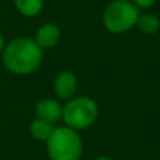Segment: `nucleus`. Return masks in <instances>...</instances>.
<instances>
[{
  "label": "nucleus",
  "instance_id": "f257e3e1",
  "mask_svg": "<svg viewBox=\"0 0 160 160\" xmlns=\"http://www.w3.org/2000/svg\"><path fill=\"white\" fill-rule=\"evenodd\" d=\"M3 63L16 75H30L39 69L44 61V49L31 38H16L4 47Z\"/></svg>",
  "mask_w": 160,
  "mask_h": 160
},
{
  "label": "nucleus",
  "instance_id": "f03ea898",
  "mask_svg": "<svg viewBox=\"0 0 160 160\" xmlns=\"http://www.w3.org/2000/svg\"><path fill=\"white\" fill-rule=\"evenodd\" d=\"M47 152L51 160H80L83 155V139L79 131L66 125L55 128L47 141Z\"/></svg>",
  "mask_w": 160,
  "mask_h": 160
},
{
  "label": "nucleus",
  "instance_id": "7ed1b4c3",
  "mask_svg": "<svg viewBox=\"0 0 160 160\" xmlns=\"http://www.w3.org/2000/svg\"><path fill=\"white\" fill-rule=\"evenodd\" d=\"M141 10L131 0H112L102 11V24L111 34H125L136 27Z\"/></svg>",
  "mask_w": 160,
  "mask_h": 160
},
{
  "label": "nucleus",
  "instance_id": "20e7f679",
  "mask_svg": "<svg viewBox=\"0 0 160 160\" xmlns=\"http://www.w3.org/2000/svg\"><path fill=\"white\" fill-rule=\"evenodd\" d=\"M100 114L98 104L88 96L73 97L65 104L62 119L65 125L75 131L88 129L96 124Z\"/></svg>",
  "mask_w": 160,
  "mask_h": 160
},
{
  "label": "nucleus",
  "instance_id": "39448f33",
  "mask_svg": "<svg viewBox=\"0 0 160 160\" xmlns=\"http://www.w3.org/2000/svg\"><path fill=\"white\" fill-rule=\"evenodd\" d=\"M79 88V82L75 73L69 72V70H63L53 80V91L61 100H66L69 101L70 98L76 97Z\"/></svg>",
  "mask_w": 160,
  "mask_h": 160
},
{
  "label": "nucleus",
  "instance_id": "423d86ee",
  "mask_svg": "<svg viewBox=\"0 0 160 160\" xmlns=\"http://www.w3.org/2000/svg\"><path fill=\"white\" fill-rule=\"evenodd\" d=\"M63 107L53 98H42L35 105V115L37 118L44 119L47 122L55 124L62 119Z\"/></svg>",
  "mask_w": 160,
  "mask_h": 160
},
{
  "label": "nucleus",
  "instance_id": "0eeeda50",
  "mask_svg": "<svg viewBox=\"0 0 160 160\" xmlns=\"http://www.w3.org/2000/svg\"><path fill=\"white\" fill-rule=\"evenodd\" d=\"M34 41L38 44L41 49H49L58 45L61 41V30L56 24L53 22H47V24L41 25L35 32V38Z\"/></svg>",
  "mask_w": 160,
  "mask_h": 160
},
{
  "label": "nucleus",
  "instance_id": "6e6552de",
  "mask_svg": "<svg viewBox=\"0 0 160 160\" xmlns=\"http://www.w3.org/2000/svg\"><path fill=\"white\" fill-rule=\"evenodd\" d=\"M136 28L145 35H155L160 31V18L156 14L143 13L139 16Z\"/></svg>",
  "mask_w": 160,
  "mask_h": 160
},
{
  "label": "nucleus",
  "instance_id": "1a4fd4ad",
  "mask_svg": "<svg viewBox=\"0 0 160 160\" xmlns=\"http://www.w3.org/2000/svg\"><path fill=\"white\" fill-rule=\"evenodd\" d=\"M53 129H55L53 124L44 121V119H39V118L34 119V121L31 122V125H30V133L32 135V138L38 139V141H45L47 142L48 138L52 135Z\"/></svg>",
  "mask_w": 160,
  "mask_h": 160
},
{
  "label": "nucleus",
  "instance_id": "9d476101",
  "mask_svg": "<svg viewBox=\"0 0 160 160\" xmlns=\"http://www.w3.org/2000/svg\"><path fill=\"white\" fill-rule=\"evenodd\" d=\"M18 13L25 17H35L44 8V0H14Z\"/></svg>",
  "mask_w": 160,
  "mask_h": 160
},
{
  "label": "nucleus",
  "instance_id": "9b49d317",
  "mask_svg": "<svg viewBox=\"0 0 160 160\" xmlns=\"http://www.w3.org/2000/svg\"><path fill=\"white\" fill-rule=\"evenodd\" d=\"M139 10H148V8L153 7L158 0H131Z\"/></svg>",
  "mask_w": 160,
  "mask_h": 160
},
{
  "label": "nucleus",
  "instance_id": "f8f14e48",
  "mask_svg": "<svg viewBox=\"0 0 160 160\" xmlns=\"http://www.w3.org/2000/svg\"><path fill=\"white\" fill-rule=\"evenodd\" d=\"M6 47V42H4V38H3V35L0 34V53L3 52V49H4Z\"/></svg>",
  "mask_w": 160,
  "mask_h": 160
},
{
  "label": "nucleus",
  "instance_id": "ddd939ff",
  "mask_svg": "<svg viewBox=\"0 0 160 160\" xmlns=\"http://www.w3.org/2000/svg\"><path fill=\"white\" fill-rule=\"evenodd\" d=\"M94 160H112V159L110 156H98V158H96Z\"/></svg>",
  "mask_w": 160,
  "mask_h": 160
}]
</instances>
